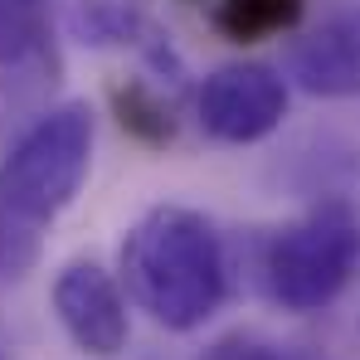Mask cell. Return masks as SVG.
<instances>
[{
    "instance_id": "1",
    "label": "cell",
    "mask_w": 360,
    "mask_h": 360,
    "mask_svg": "<svg viewBox=\"0 0 360 360\" xmlns=\"http://www.w3.org/2000/svg\"><path fill=\"white\" fill-rule=\"evenodd\" d=\"M122 288L156 326L200 331L229 292V258L219 229L190 205L146 210L122 239Z\"/></svg>"
},
{
    "instance_id": "2",
    "label": "cell",
    "mask_w": 360,
    "mask_h": 360,
    "mask_svg": "<svg viewBox=\"0 0 360 360\" xmlns=\"http://www.w3.org/2000/svg\"><path fill=\"white\" fill-rule=\"evenodd\" d=\"M98 122L88 103H59L34 122L0 166V214L44 229L78 200L93 166Z\"/></svg>"
},
{
    "instance_id": "3",
    "label": "cell",
    "mask_w": 360,
    "mask_h": 360,
    "mask_svg": "<svg viewBox=\"0 0 360 360\" xmlns=\"http://www.w3.org/2000/svg\"><path fill=\"white\" fill-rule=\"evenodd\" d=\"M360 268V210L331 195L288 219L263 248V288L283 311H321Z\"/></svg>"
},
{
    "instance_id": "4",
    "label": "cell",
    "mask_w": 360,
    "mask_h": 360,
    "mask_svg": "<svg viewBox=\"0 0 360 360\" xmlns=\"http://www.w3.org/2000/svg\"><path fill=\"white\" fill-rule=\"evenodd\" d=\"M200 127L224 146H253L288 117V83L268 63H224L200 83Z\"/></svg>"
},
{
    "instance_id": "5",
    "label": "cell",
    "mask_w": 360,
    "mask_h": 360,
    "mask_svg": "<svg viewBox=\"0 0 360 360\" xmlns=\"http://www.w3.org/2000/svg\"><path fill=\"white\" fill-rule=\"evenodd\" d=\"M54 316H59L63 336L93 360H112L127 351L131 336V316L122 283L93 258H73L63 263L54 278Z\"/></svg>"
},
{
    "instance_id": "6",
    "label": "cell",
    "mask_w": 360,
    "mask_h": 360,
    "mask_svg": "<svg viewBox=\"0 0 360 360\" xmlns=\"http://www.w3.org/2000/svg\"><path fill=\"white\" fill-rule=\"evenodd\" d=\"M292 78L311 98H356L360 93V10L321 20L292 49Z\"/></svg>"
},
{
    "instance_id": "7",
    "label": "cell",
    "mask_w": 360,
    "mask_h": 360,
    "mask_svg": "<svg viewBox=\"0 0 360 360\" xmlns=\"http://www.w3.org/2000/svg\"><path fill=\"white\" fill-rule=\"evenodd\" d=\"M44 63H54V54H49V25L39 15V5L0 0V68L34 73Z\"/></svg>"
},
{
    "instance_id": "8",
    "label": "cell",
    "mask_w": 360,
    "mask_h": 360,
    "mask_svg": "<svg viewBox=\"0 0 360 360\" xmlns=\"http://www.w3.org/2000/svg\"><path fill=\"white\" fill-rule=\"evenodd\" d=\"M68 30L83 44H146V39H156L151 25L131 5H117V0H78L68 10Z\"/></svg>"
},
{
    "instance_id": "9",
    "label": "cell",
    "mask_w": 360,
    "mask_h": 360,
    "mask_svg": "<svg viewBox=\"0 0 360 360\" xmlns=\"http://www.w3.org/2000/svg\"><path fill=\"white\" fill-rule=\"evenodd\" d=\"M297 15H302V0H219L214 5V25L239 44L292 30Z\"/></svg>"
},
{
    "instance_id": "10",
    "label": "cell",
    "mask_w": 360,
    "mask_h": 360,
    "mask_svg": "<svg viewBox=\"0 0 360 360\" xmlns=\"http://www.w3.org/2000/svg\"><path fill=\"white\" fill-rule=\"evenodd\" d=\"M34 263H39V229H25L0 214V288L20 283Z\"/></svg>"
},
{
    "instance_id": "11",
    "label": "cell",
    "mask_w": 360,
    "mask_h": 360,
    "mask_svg": "<svg viewBox=\"0 0 360 360\" xmlns=\"http://www.w3.org/2000/svg\"><path fill=\"white\" fill-rule=\"evenodd\" d=\"M117 108H122V127H131V131H141V136H151V141L171 136V112H166V103H156L141 83H131L127 98L117 93Z\"/></svg>"
},
{
    "instance_id": "12",
    "label": "cell",
    "mask_w": 360,
    "mask_h": 360,
    "mask_svg": "<svg viewBox=\"0 0 360 360\" xmlns=\"http://www.w3.org/2000/svg\"><path fill=\"white\" fill-rule=\"evenodd\" d=\"M200 360H307V356L288 351V346H273L253 331H234V336H219Z\"/></svg>"
},
{
    "instance_id": "13",
    "label": "cell",
    "mask_w": 360,
    "mask_h": 360,
    "mask_svg": "<svg viewBox=\"0 0 360 360\" xmlns=\"http://www.w3.org/2000/svg\"><path fill=\"white\" fill-rule=\"evenodd\" d=\"M15 5H39V0H15Z\"/></svg>"
},
{
    "instance_id": "14",
    "label": "cell",
    "mask_w": 360,
    "mask_h": 360,
    "mask_svg": "<svg viewBox=\"0 0 360 360\" xmlns=\"http://www.w3.org/2000/svg\"><path fill=\"white\" fill-rule=\"evenodd\" d=\"M0 360H5V351H0Z\"/></svg>"
}]
</instances>
